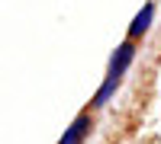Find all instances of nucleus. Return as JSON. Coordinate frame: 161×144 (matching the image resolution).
Returning <instances> with one entry per match:
<instances>
[{"label": "nucleus", "instance_id": "nucleus-1", "mask_svg": "<svg viewBox=\"0 0 161 144\" xmlns=\"http://www.w3.org/2000/svg\"><path fill=\"white\" fill-rule=\"evenodd\" d=\"M93 128H97V112H90V109H80L71 125L64 128V135L58 138V144H87L90 135H93Z\"/></svg>", "mask_w": 161, "mask_h": 144}, {"label": "nucleus", "instance_id": "nucleus-2", "mask_svg": "<svg viewBox=\"0 0 161 144\" xmlns=\"http://www.w3.org/2000/svg\"><path fill=\"white\" fill-rule=\"evenodd\" d=\"M136 58H139V42L136 38H123V42L113 48L110 61H106V74L110 77H126L129 67L136 64Z\"/></svg>", "mask_w": 161, "mask_h": 144}, {"label": "nucleus", "instance_id": "nucleus-3", "mask_svg": "<svg viewBox=\"0 0 161 144\" xmlns=\"http://www.w3.org/2000/svg\"><path fill=\"white\" fill-rule=\"evenodd\" d=\"M155 13H158V3H155V0H145L142 10H139L136 16H132V22H129L126 38H136V42H142V38L152 32V26H155Z\"/></svg>", "mask_w": 161, "mask_h": 144}, {"label": "nucleus", "instance_id": "nucleus-4", "mask_svg": "<svg viewBox=\"0 0 161 144\" xmlns=\"http://www.w3.org/2000/svg\"><path fill=\"white\" fill-rule=\"evenodd\" d=\"M123 80H126V77H110V74H106L103 80H100V87L93 90V96H90V102H87V109H90V112L106 109V106L116 99V93H119V87H123Z\"/></svg>", "mask_w": 161, "mask_h": 144}]
</instances>
